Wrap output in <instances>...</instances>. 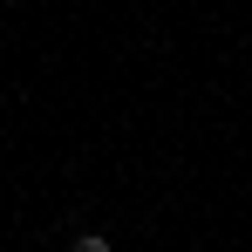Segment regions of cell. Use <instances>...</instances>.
<instances>
[{
	"label": "cell",
	"instance_id": "6da1fadb",
	"mask_svg": "<svg viewBox=\"0 0 252 252\" xmlns=\"http://www.w3.org/2000/svg\"><path fill=\"white\" fill-rule=\"evenodd\" d=\"M68 252H109V239H102V232H82V239H75Z\"/></svg>",
	"mask_w": 252,
	"mask_h": 252
}]
</instances>
